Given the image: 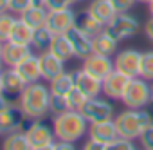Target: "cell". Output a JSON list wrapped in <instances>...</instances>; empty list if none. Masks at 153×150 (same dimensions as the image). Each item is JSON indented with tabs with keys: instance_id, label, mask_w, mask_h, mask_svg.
Here are the masks:
<instances>
[{
	"instance_id": "obj_25",
	"label": "cell",
	"mask_w": 153,
	"mask_h": 150,
	"mask_svg": "<svg viewBox=\"0 0 153 150\" xmlns=\"http://www.w3.org/2000/svg\"><path fill=\"white\" fill-rule=\"evenodd\" d=\"M76 27H78L79 31H83V33H87L88 36H96L99 31H103L105 29V26H101L87 9L85 11H81V13H78L76 15Z\"/></svg>"
},
{
	"instance_id": "obj_14",
	"label": "cell",
	"mask_w": 153,
	"mask_h": 150,
	"mask_svg": "<svg viewBox=\"0 0 153 150\" xmlns=\"http://www.w3.org/2000/svg\"><path fill=\"white\" fill-rule=\"evenodd\" d=\"M74 80H76V87H78L87 98H96V96L103 94V80L92 76L83 67L74 72Z\"/></svg>"
},
{
	"instance_id": "obj_18",
	"label": "cell",
	"mask_w": 153,
	"mask_h": 150,
	"mask_svg": "<svg viewBox=\"0 0 153 150\" xmlns=\"http://www.w3.org/2000/svg\"><path fill=\"white\" fill-rule=\"evenodd\" d=\"M2 82H4V94L9 96L11 100H15V98L18 100L20 94L24 92L25 85H27L24 82V78L16 72L15 67H6L2 70Z\"/></svg>"
},
{
	"instance_id": "obj_21",
	"label": "cell",
	"mask_w": 153,
	"mask_h": 150,
	"mask_svg": "<svg viewBox=\"0 0 153 150\" xmlns=\"http://www.w3.org/2000/svg\"><path fill=\"white\" fill-rule=\"evenodd\" d=\"M87 11L101 24V26H108L112 20H114V16L117 15V9L112 6V2L110 0H92V2L88 4V8H87Z\"/></svg>"
},
{
	"instance_id": "obj_3",
	"label": "cell",
	"mask_w": 153,
	"mask_h": 150,
	"mask_svg": "<svg viewBox=\"0 0 153 150\" xmlns=\"http://www.w3.org/2000/svg\"><path fill=\"white\" fill-rule=\"evenodd\" d=\"M114 121L117 125V132L121 137L135 141L142 136V132L153 121V114L148 109H128L126 107V110L119 112L114 118Z\"/></svg>"
},
{
	"instance_id": "obj_33",
	"label": "cell",
	"mask_w": 153,
	"mask_h": 150,
	"mask_svg": "<svg viewBox=\"0 0 153 150\" xmlns=\"http://www.w3.org/2000/svg\"><path fill=\"white\" fill-rule=\"evenodd\" d=\"M42 6H45L49 11H58V9H68L72 8L78 0H38Z\"/></svg>"
},
{
	"instance_id": "obj_8",
	"label": "cell",
	"mask_w": 153,
	"mask_h": 150,
	"mask_svg": "<svg viewBox=\"0 0 153 150\" xmlns=\"http://www.w3.org/2000/svg\"><path fill=\"white\" fill-rule=\"evenodd\" d=\"M29 123V118L24 114L20 105L15 101L11 107L0 112V134H11L16 130H24L25 125Z\"/></svg>"
},
{
	"instance_id": "obj_50",
	"label": "cell",
	"mask_w": 153,
	"mask_h": 150,
	"mask_svg": "<svg viewBox=\"0 0 153 150\" xmlns=\"http://www.w3.org/2000/svg\"><path fill=\"white\" fill-rule=\"evenodd\" d=\"M142 150H148V148H142Z\"/></svg>"
},
{
	"instance_id": "obj_34",
	"label": "cell",
	"mask_w": 153,
	"mask_h": 150,
	"mask_svg": "<svg viewBox=\"0 0 153 150\" xmlns=\"http://www.w3.org/2000/svg\"><path fill=\"white\" fill-rule=\"evenodd\" d=\"M34 4H40V2L38 0H9V11L13 15H22L25 9H29Z\"/></svg>"
},
{
	"instance_id": "obj_5",
	"label": "cell",
	"mask_w": 153,
	"mask_h": 150,
	"mask_svg": "<svg viewBox=\"0 0 153 150\" xmlns=\"http://www.w3.org/2000/svg\"><path fill=\"white\" fill-rule=\"evenodd\" d=\"M79 112L85 116V119L88 123H97V121H106V119H114L115 118V107L112 103V100H108L106 96H96V98H88L83 107L79 109Z\"/></svg>"
},
{
	"instance_id": "obj_15",
	"label": "cell",
	"mask_w": 153,
	"mask_h": 150,
	"mask_svg": "<svg viewBox=\"0 0 153 150\" xmlns=\"http://www.w3.org/2000/svg\"><path fill=\"white\" fill-rule=\"evenodd\" d=\"M67 36H68V40H70V44H72L74 58H78V60H85V58H88V56L94 52L92 36H88L87 33L79 31L76 26L67 33Z\"/></svg>"
},
{
	"instance_id": "obj_44",
	"label": "cell",
	"mask_w": 153,
	"mask_h": 150,
	"mask_svg": "<svg viewBox=\"0 0 153 150\" xmlns=\"http://www.w3.org/2000/svg\"><path fill=\"white\" fill-rule=\"evenodd\" d=\"M148 11H149V16H153V0L148 4Z\"/></svg>"
},
{
	"instance_id": "obj_39",
	"label": "cell",
	"mask_w": 153,
	"mask_h": 150,
	"mask_svg": "<svg viewBox=\"0 0 153 150\" xmlns=\"http://www.w3.org/2000/svg\"><path fill=\"white\" fill-rule=\"evenodd\" d=\"M144 34H146V38L153 44V16H149L148 20H146V24H144Z\"/></svg>"
},
{
	"instance_id": "obj_6",
	"label": "cell",
	"mask_w": 153,
	"mask_h": 150,
	"mask_svg": "<svg viewBox=\"0 0 153 150\" xmlns=\"http://www.w3.org/2000/svg\"><path fill=\"white\" fill-rule=\"evenodd\" d=\"M106 31H110L119 42L130 40L133 38L139 31H140V22L137 16H133L130 11L126 13H117L114 16V20L106 26Z\"/></svg>"
},
{
	"instance_id": "obj_11",
	"label": "cell",
	"mask_w": 153,
	"mask_h": 150,
	"mask_svg": "<svg viewBox=\"0 0 153 150\" xmlns=\"http://www.w3.org/2000/svg\"><path fill=\"white\" fill-rule=\"evenodd\" d=\"M130 80H131L130 76H126V74H123L121 70L115 69L103 80V96H106L112 101H121Z\"/></svg>"
},
{
	"instance_id": "obj_9",
	"label": "cell",
	"mask_w": 153,
	"mask_h": 150,
	"mask_svg": "<svg viewBox=\"0 0 153 150\" xmlns=\"http://www.w3.org/2000/svg\"><path fill=\"white\" fill-rule=\"evenodd\" d=\"M140 60H142V52L137 49H123L117 51V54L114 56L115 69L130 78H137L140 74Z\"/></svg>"
},
{
	"instance_id": "obj_49",
	"label": "cell",
	"mask_w": 153,
	"mask_h": 150,
	"mask_svg": "<svg viewBox=\"0 0 153 150\" xmlns=\"http://www.w3.org/2000/svg\"><path fill=\"white\" fill-rule=\"evenodd\" d=\"M151 101H153V85H151Z\"/></svg>"
},
{
	"instance_id": "obj_48",
	"label": "cell",
	"mask_w": 153,
	"mask_h": 150,
	"mask_svg": "<svg viewBox=\"0 0 153 150\" xmlns=\"http://www.w3.org/2000/svg\"><path fill=\"white\" fill-rule=\"evenodd\" d=\"M2 49H4V42H0V58H2Z\"/></svg>"
},
{
	"instance_id": "obj_42",
	"label": "cell",
	"mask_w": 153,
	"mask_h": 150,
	"mask_svg": "<svg viewBox=\"0 0 153 150\" xmlns=\"http://www.w3.org/2000/svg\"><path fill=\"white\" fill-rule=\"evenodd\" d=\"M9 11V0H0V13Z\"/></svg>"
},
{
	"instance_id": "obj_16",
	"label": "cell",
	"mask_w": 153,
	"mask_h": 150,
	"mask_svg": "<svg viewBox=\"0 0 153 150\" xmlns=\"http://www.w3.org/2000/svg\"><path fill=\"white\" fill-rule=\"evenodd\" d=\"M40 69H42V80L45 82H52L56 76L65 70V62L59 60L56 54H52L49 49L47 51H42L40 54Z\"/></svg>"
},
{
	"instance_id": "obj_24",
	"label": "cell",
	"mask_w": 153,
	"mask_h": 150,
	"mask_svg": "<svg viewBox=\"0 0 153 150\" xmlns=\"http://www.w3.org/2000/svg\"><path fill=\"white\" fill-rule=\"evenodd\" d=\"M74 87H76L74 72H67V70H63L59 76H56L52 82H49L51 94H54V96H67Z\"/></svg>"
},
{
	"instance_id": "obj_31",
	"label": "cell",
	"mask_w": 153,
	"mask_h": 150,
	"mask_svg": "<svg viewBox=\"0 0 153 150\" xmlns=\"http://www.w3.org/2000/svg\"><path fill=\"white\" fill-rule=\"evenodd\" d=\"M87 100H88V98H87L78 87H74V89L65 96V101H67V105H68V110H79Z\"/></svg>"
},
{
	"instance_id": "obj_26",
	"label": "cell",
	"mask_w": 153,
	"mask_h": 150,
	"mask_svg": "<svg viewBox=\"0 0 153 150\" xmlns=\"http://www.w3.org/2000/svg\"><path fill=\"white\" fill-rule=\"evenodd\" d=\"M31 143L24 130H16L11 134H6L2 139V150H31Z\"/></svg>"
},
{
	"instance_id": "obj_35",
	"label": "cell",
	"mask_w": 153,
	"mask_h": 150,
	"mask_svg": "<svg viewBox=\"0 0 153 150\" xmlns=\"http://www.w3.org/2000/svg\"><path fill=\"white\" fill-rule=\"evenodd\" d=\"M67 110H68V105L65 101V96H54L52 94V98H51V114L59 116V114H63Z\"/></svg>"
},
{
	"instance_id": "obj_43",
	"label": "cell",
	"mask_w": 153,
	"mask_h": 150,
	"mask_svg": "<svg viewBox=\"0 0 153 150\" xmlns=\"http://www.w3.org/2000/svg\"><path fill=\"white\" fill-rule=\"evenodd\" d=\"M31 150H54V143H51V145H42V146H33Z\"/></svg>"
},
{
	"instance_id": "obj_37",
	"label": "cell",
	"mask_w": 153,
	"mask_h": 150,
	"mask_svg": "<svg viewBox=\"0 0 153 150\" xmlns=\"http://www.w3.org/2000/svg\"><path fill=\"white\" fill-rule=\"evenodd\" d=\"M110 2L117 9V13H126V11H130L137 4V0H110Z\"/></svg>"
},
{
	"instance_id": "obj_13",
	"label": "cell",
	"mask_w": 153,
	"mask_h": 150,
	"mask_svg": "<svg viewBox=\"0 0 153 150\" xmlns=\"http://www.w3.org/2000/svg\"><path fill=\"white\" fill-rule=\"evenodd\" d=\"M117 137H119V132H117V125L114 119L97 121V123L88 125V139H92L96 143L108 145V143L115 141Z\"/></svg>"
},
{
	"instance_id": "obj_28",
	"label": "cell",
	"mask_w": 153,
	"mask_h": 150,
	"mask_svg": "<svg viewBox=\"0 0 153 150\" xmlns=\"http://www.w3.org/2000/svg\"><path fill=\"white\" fill-rule=\"evenodd\" d=\"M52 33L43 26V27H38V29H34V33H33V42H31V47H34L38 52H42V51H47L49 49V45H51V42H52Z\"/></svg>"
},
{
	"instance_id": "obj_7",
	"label": "cell",
	"mask_w": 153,
	"mask_h": 150,
	"mask_svg": "<svg viewBox=\"0 0 153 150\" xmlns=\"http://www.w3.org/2000/svg\"><path fill=\"white\" fill-rule=\"evenodd\" d=\"M31 146H42V145H51L56 141L54 128L47 125L43 119H29V123L24 128Z\"/></svg>"
},
{
	"instance_id": "obj_29",
	"label": "cell",
	"mask_w": 153,
	"mask_h": 150,
	"mask_svg": "<svg viewBox=\"0 0 153 150\" xmlns=\"http://www.w3.org/2000/svg\"><path fill=\"white\" fill-rule=\"evenodd\" d=\"M15 22H16V16L11 11L0 13V42H7L9 40V34L13 31Z\"/></svg>"
},
{
	"instance_id": "obj_1",
	"label": "cell",
	"mask_w": 153,
	"mask_h": 150,
	"mask_svg": "<svg viewBox=\"0 0 153 150\" xmlns=\"http://www.w3.org/2000/svg\"><path fill=\"white\" fill-rule=\"evenodd\" d=\"M51 89L45 83L36 82L25 85L16 103L29 119H45L47 114H51Z\"/></svg>"
},
{
	"instance_id": "obj_46",
	"label": "cell",
	"mask_w": 153,
	"mask_h": 150,
	"mask_svg": "<svg viewBox=\"0 0 153 150\" xmlns=\"http://www.w3.org/2000/svg\"><path fill=\"white\" fill-rule=\"evenodd\" d=\"M4 69H6V63H4V60H2V58H0V72H2Z\"/></svg>"
},
{
	"instance_id": "obj_4",
	"label": "cell",
	"mask_w": 153,
	"mask_h": 150,
	"mask_svg": "<svg viewBox=\"0 0 153 150\" xmlns=\"http://www.w3.org/2000/svg\"><path fill=\"white\" fill-rule=\"evenodd\" d=\"M121 101L128 109H146L151 103V85H149V82L140 78V76L131 78Z\"/></svg>"
},
{
	"instance_id": "obj_20",
	"label": "cell",
	"mask_w": 153,
	"mask_h": 150,
	"mask_svg": "<svg viewBox=\"0 0 153 150\" xmlns=\"http://www.w3.org/2000/svg\"><path fill=\"white\" fill-rule=\"evenodd\" d=\"M92 44H94V52L97 54H105V56H115L117 54V47H119V40L110 33L106 31V27L103 31H99L94 38H92Z\"/></svg>"
},
{
	"instance_id": "obj_12",
	"label": "cell",
	"mask_w": 153,
	"mask_h": 150,
	"mask_svg": "<svg viewBox=\"0 0 153 150\" xmlns=\"http://www.w3.org/2000/svg\"><path fill=\"white\" fill-rule=\"evenodd\" d=\"M83 69L87 72H90L92 76H96L99 80H105L110 72L115 70V63H114V58L112 56H105V54L92 52L88 58L83 60Z\"/></svg>"
},
{
	"instance_id": "obj_51",
	"label": "cell",
	"mask_w": 153,
	"mask_h": 150,
	"mask_svg": "<svg viewBox=\"0 0 153 150\" xmlns=\"http://www.w3.org/2000/svg\"><path fill=\"white\" fill-rule=\"evenodd\" d=\"M78 2H81V0H78Z\"/></svg>"
},
{
	"instance_id": "obj_30",
	"label": "cell",
	"mask_w": 153,
	"mask_h": 150,
	"mask_svg": "<svg viewBox=\"0 0 153 150\" xmlns=\"http://www.w3.org/2000/svg\"><path fill=\"white\" fill-rule=\"evenodd\" d=\"M140 78L148 80L149 83L153 82V51H146L142 52V60H140Z\"/></svg>"
},
{
	"instance_id": "obj_2",
	"label": "cell",
	"mask_w": 153,
	"mask_h": 150,
	"mask_svg": "<svg viewBox=\"0 0 153 150\" xmlns=\"http://www.w3.org/2000/svg\"><path fill=\"white\" fill-rule=\"evenodd\" d=\"M88 121L79 110H67L59 116H54L52 128L56 134V139L61 141H79L85 134H88Z\"/></svg>"
},
{
	"instance_id": "obj_32",
	"label": "cell",
	"mask_w": 153,
	"mask_h": 150,
	"mask_svg": "<svg viewBox=\"0 0 153 150\" xmlns=\"http://www.w3.org/2000/svg\"><path fill=\"white\" fill-rule=\"evenodd\" d=\"M106 150H139V146L135 145L133 139H126V137H117L115 141L106 145Z\"/></svg>"
},
{
	"instance_id": "obj_22",
	"label": "cell",
	"mask_w": 153,
	"mask_h": 150,
	"mask_svg": "<svg viewBox=\"0 0 153 150\" xmlns=\"http://www.w3.org/2000/svg\"><path fill=\"white\" fill-rule=\"evenodd\" d=\"M47 16H49V9L42 4H34L31 6L29 9H25L22 15H18V18H22L27 26H31L33 29H38V27H43L45 22H47Z\"/></svg>"
},
{
	"instance_id": "obj_40",
	"label": "cell",
	"mask_w": 153,
	"mask_h": 150,
	"mask_svg": "<svg viewBox=\"0 0 153 150\" xmlns=\"http://www.w3.org/2000/svg\"><path fill=\"white\" fill-rule=\"evenodd\" d=\"M81 150H106V145H101V143H96V141L88 139V141L83 145Z\"/></svg>"
},
{
	"instance_id": "obj_27",
	"label": "cell",
	"mask_w": 153,
	"mask_h": 150,
	"mask_svg": "<svg viewBox=\"0 0 153 150\" xmlns=\"http://www.w3.org/2000/svg\"><path fill=\"white\" fill-rule=\"evenodd\" d=\"M33 33L34 29L31 26H27L22 18H16L15 26H13V31L9 34V40L11 42H16V44H24V45H31L33 42Z\"/></svg>"
},
{
	"instance_id": "obj_36",
	"label": "cell",
	"mask_w": 153,
	"mask_h": 150,
	"mask_svg": "<svg viewBox=\"0 0 153 150\" xmlns=\"http://www.w3.org/2000/svg\"><path fill=\"white\" fill-rule=\"evenodd\" d=\"M139 143L142 148H148V150H153V121L148 125V128L142 132V136L139 137Z\"/></svg>"
},
{
	"instance_id": "obj_23",
	"label": "cell",
	"mask_w": 153,
	"mask_h": 150,
	"mask_svg": "<svg viewBox=\"0 0 153 150\" xmlns=\"http://www.w3.org/2000/svg\"><path fill=\"white\" fill-rule=\"evenodd\" d=\"M49 51L63 62H68L74 58V49H72V44H70L67 34H54L52 42L49 45Z\"/></svg>"
},
{
	"instance_id": "obj_45",
	"label": "cell",
	"mask_w": 153,
	"mask_h": 150,
	"mask_svg": "<svg viewBox=\"0 0 153 150\" xmlns=\"http://www.w3.org/2000/svg\"><path fill=\"white\" fill-rule=\"evenodd\" d=\"M4 92V82H2V72H0V94Z\"/></svg>"
},
{
	"instance_id": "obj_38",
	"label": "cell",
	"mask_w": 153,
	"mask_h": 150,
	"mask_svg": "<svg viewBox=\"0 0 153 150\" xmlns=\"http://www.w3.org/2000/svg\"><path fill=\"white\" fill-rule=\"evenodd\" d=\"M54 150H78V148H76V143H72V141L56 139L54 141Z\"/></svg>"
},
{
	"instance_id": "obj_10",
	"label": "cell",
	"mask_w": 153,
	"mask_h": 150,
	"mask_svg": "<svg viewBox=\"0 0 153 150\" xmlns=\"http://www.w3.org/2000/svg\"><path fill=\"white\" fill-rule=\"evenodd\" d=\"M76 15L72 8L68 9H58V11H49L45 27L52 34H67L74 26H76Z\"/></svg>"
},
{
	"instance_id": "obj_17",
	"label": "cell",
	"mask_w": 153,
	"mask_h": 150,
	"mask_svg": "<svg viewBox=\"0 0 153 150\" xmlns=\"http://www.w3.org/2000/svg\"><path fill=\"white\" fill-rule=\"evenodd\" d=\"M16 72L24 78V82L29 83H36L42 80V69H40V56L38 54H29L27 58H24L16 67Z\"/></svg>"
},
{
	"instance_id": "obj_41",
	"label": "cell",
	"mask_w": 153,
	"mask_h": 150,
	"mask_svg": "<svg viewBox=\"0 0 153 150\" xmlns=\"http://www.w3.org/2000/svg\"><path fill=\"white\" fill-rule=\"evenodd\" d=\"M15 103V100H11L9 96H6L4 92L2 94H0V112H2V110H6L7 107H11Z\"/></svg>"
},
{
	"instance_id": "obj_19",
	"label": "cell",
	"mask_w": 153,
	"mask_h": 150,
	"mask_svg": "<svg viewBox=\"0 0 153 150\" xmlns=\"http://www.w3.org/2000/svg\"><path fill=\"white\" fill-rule=\"evenodd\" d=\"M31 45H24V44H16V42H4V49H2V60L6 63V67H16L24 58H27L31 54Z\"/></svg>"
},
{
	"instance_id": "obj_47",
	"label": "cell",
	"mask_w": 153,
	"mask_h": 150,
	"mask_svg": "<svg viewBox=\"0 0 153 150\" xmlns=\"http://www.w3.org/2000/svg\"><path fill=\"white\" fill-rule=\"evenodd\" d=\"M137 2H139V4H146V6H148V4L151 2V0H137Z\"/></svg>"
}]
</instances>
